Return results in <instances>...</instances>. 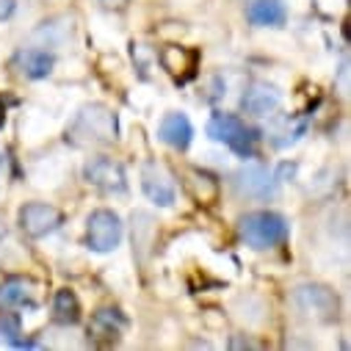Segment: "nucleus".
<instances>
[{"label":"nucleus","mask_w":351,"mask_h":351,"mask_svg":"<svg viewBox=\"0 0 351 351\" xmlns=\"http://www.w3.org/2000/svg\"><path fill=\"white\" fill-rule=\"evenodd\" d=\"M238 232L252 249H271L288 238V224L277 213L257 210V213H246L238 221Z\"/></svg>","instance_id":"obj_2"},{"label":"nucleus","mask_w":351,"mask_h":351,"mask_svg":"<svg viewBox=\"0 0 351 351\" xmlns=\"http://www.w3.org/2000/svg\"><path fill=\"white\" fill-rule=\"evenodd\" d=\"M53 318L58 324H64V326H72V324L80 321V302H77V296L69 288L56 293V299H53Z\"/></svg>","instance_id":"obj_17"},{"label":"nucleus","mask_w":351,"mask_h":351,"mask_svg":"<svg viewBox=\"0 0 351 351\" xmlns=\"http://www.w3.org/2000/svg\"><path fill=\"white\" fill-rule=\"evenodd\" d=\"M235 186L241 194L246 197H257V199H266L277 191V180L274 174H269L263 166H246L235 174Z\"/></svg>","instance_id":"obj_11"},{"label":"nucleus","mask_w":351,"mask_h":351,"mask_svg":"<svg viewBox=\"0 0 351 351\" xmlns=\"http://www.w3.org/2000/svg\"><path fill=\"white\" fill-rule=\"evenodd\" d=\"M3 122H6V106L0 103V128H3Z\"/></svg>","instance_id":"obj_22"},{"label":"nucleus","mask_w":351,"mask_h":351,"mask_svg":"<svg viewBox=\"0 0 351 351\" xmlns=\"http://www.w3.org/2000/svg\"><path fill=\"white\" fill-rule=\"evenodd\" d=\"M66 141L75 147H100L117 141V117L111 108L92 103L83 106L66 128Z\"/></svg>","instance_id":"obj_1"},{"label":"nucleus","mask_w":351,"mask_h":351,"mask_svg":"<svg viewBox=\"0 0 351 351\" xmlns=\"http://www.w3.org/2000/svg\"><path fill=\"white\" fill-rule=\"evenodd\" d=\"M158 58H160V66L171 75V80H178V83H189L199 69V50L197 47L166 45L158 53Z\"/></svg>","instance_id":"obj_7"},{"label":"nucleus","mask_w":351,"mask_h":351,"mask_svg":"<svg viewBox=\"0 0 351 351\" xmlns=\"http://www.w3.org/2000/svg\"><path fill=\"white\" fill-rule=\"evenodd\" d=\"M0 299H3L6 304H28V307L36 304L31 282H25V280H9L3 288H0Z\"/></svg>","instance_id":"obj_18"},{"label":"nucleus","mask_w":351,"mask_h":351,"mask_svg":"<svg viewBox=\"0 0 351 351\" xmlns=\"http://www.w3.org/2000/svg\"><path fill=\"white\" fill-rule=\"evenodd\" d=\"M293 304L302 315L315 321H335L337 318V296L326 285H299L293 293Z\"/></svg>","instance_id":"obj_4"},{"label":"nucleus","mask_w":351,"mask_h":351,"mask_svg":"<svg viewBox=\"0 0 351 351\" xmlns=\"http://www.w3.org/2000/svg\"><path fill=\"white\" fill-rule=\"evenodd\" d=\"M280 103H282L280 92L274 89V86H269V83H252L249 89H246V95H243V100H241V106L249 114H254V117L274 114L280 108Z\"/></svg>","instance_id":"obj_12"},{"label":"nucleus","mask_w":351,"mask_h":351,"mask_svg":"<svg viewBox=\"0 0 351 351\" xmlns=\"http://www.w3.org/2000/svg\"><path fill=\"white\" fill-rule=\"evenodd\" d=\"M186 189L199 205H213L219 199V183L202 169H186Z\"/></svg>","instance_id":"obj_16"},{"label":"nucleus","mask_w":351,"mask_h":351,"mask_svg":"<svg viewBox=\"0 0 351 351\" xmlns=\"http://www.w3.org/2000/svg\"><path fill=\"white\" fill-rule=\"evenodd\" d=\"M83 178L89 186L108 191V194H122L125 191V169L111 160V158H92L89 163L83 166Z\"/></svg>","instance_id":"obj_6"},{"label":"nucleus","mask_w":351,"mask_h":351,"mask_svg":"<svg viewBox=\"0 0 351 351\" xmlns=\"http://www.w3.org/2000/svg\"><path fill=\"white\" fill-rule=\"evenodd\" d=\"M246 17L252 25H282L288 20V12H285V3L282 0H252L249 9H246Z\"/></svg>","instance_id":"obj_15"},{"label":"nucleus","mask_w":351,"mask_h":351,"mask_svg":"<svg viewBox=\"0 0 351 351\" xmlns=\"http://www.w3.org/2000/svg\"><path fill=\"white\" fill-rule=\"evenodd\" d=\"M128 326V318L117 310V307H103L92 315V324H89V337L100 346H111L119 340L122 329Z\"/></svg>","instance_id":"obj_9"},{"label":"nucleus","mask_w":351,"mask_h":351,"mask_svg":"<svg viewBox=\"0 0 351 351\" xmlns=\"http://www.w3.org/2000/svg\"><path fill=\"white\" fill-rule=\"evenodd\" d=\"M141 189L160 208H166V205L174 202V183H171V178L166 174V169L158 166V163H147L144 166V171H141Z\"/></svg>","instance_id":"obj_10"},{"label":"nucleus","mask_w":351,"mask_h":351,"mask_svg":"<svg viewBox=\"0 0 351 351\" xmlns=\"http://www.w3.org/2000/svg\"><path fill=\"white\" fill-rule=\"evenodd\" d=\"M97 3L103 6V9H114V12H122L130 0H97Z\"/></svg>","instance_id":"obj_20"},{"label":"nucleus","mask_w":351,"mask_h":351,"mask_svg":"<svg viewBox=\"0 0 351 351\" xmlns=\"http://www.w3.org/2000/svg\"><path fill=\"white\" fill-rule=\"evenodd\" d=\"M208 136H210L213 141L227 144V147H230L232 152H238L241 158L252 155V152H254V141H257V136H254L238 117H232V114H213L210 122H208Z\"/></svg>","instance_id":"obj_3"},{"label":"nucleus","mask_w":351,"mask_h":351,"mask_svg":"<svg viewBox=\"0 0 351 351\" xmlns=\"http://www.w3.org/2000/svg\"><path fill=\"white\" fill-rule=\"evenodd\" d=\"M12 12H14V0H0V20L12 17Z\"/></svg>","instance_id":"obj_21"},{"label":"nucleus","mask_w":351,"mask_h":351,"mask_svg":"<svg viewBox=\"0 0 351 351\" xmlns=\"http://www.w3.org/2000/svg\"><path fill=\"white\" fill-rule=\"evenodd\" d=\"M0 332H3V337L12 343V346H25V348H36V343H31V340H20V315H14V313H3L0 315Z\"/></svg>","instance_id":"obj_19"},{"label":"nucleus","mask_w":351,"mask_h":351,"mask_svg":"<svg viewBox=\"0 0 351 351\" xmlns=\"http://www.w3.org/2000/svg\"><path fill=\"white\" fill-rule=\"evenodd\" d=\"M122 241V221L114 210H95L86 227V243L95 252H111Z\"/></svg>","instance_id":"obj_5"},{"label":"nucleus","mask_w":351,"mask_h":351,"mask_svg":"<svg viewBox=\"0 0 351 351\" xmlns=\"http://www.w3.org/2000/svg\"><path fill=\"white\" fill-rule=\"evenodd\" d=\"M14 69L20 72V75H25V77H31V80H39V77H47L50 72H53V64H56V58L50 56V53H45V50H20L17 56H14Z\"/></svg>","instance_id":"obj_14"},{"label":"nucleus","mask_w":351,"mask_h":351,"mask_svg":"<svg viewBox=\"0 0 351 351\" xmlns=\"http://www.w3.org/2000/svg\"><path fill=\"white\" fill-rule=\"evenodd\" d=\"M158 136H160V141H166L174 149H186L191 144L194 128H191L186 114H166L160 128H158Z\"/></svg>","instance_id":"obj_13"},{"label":"nucleus","mask_w":351,"mask_h":351,"mask_svg":"<svg viewBox=\"0 0 351 351\" xmlns=\"http://www.w3.org/2000/svg\"><path fill=\"white\" fill-rule=\"evenodd\" d=\"M61 224V213L45 202H28L20 208V227L31 238H42Z\"/></svg>","instance_id":"obj_8"}]
</instances>
